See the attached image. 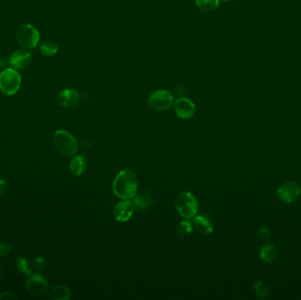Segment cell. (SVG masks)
<instances>
[{
	"instance_id": "484cf974",
	"label": "cell",
	"mask_w": 301,
	"mask_h": 300,
	"mask_svg": "<svg viewBox=\"0 0 301 300\" xmlns=\"http://www.w3.org/2000/svg\"><path fill=\"white\" fill-rule=\"evenodd\" d=\"M18 297L11 292H3L0 294V299H17Z\"/></svg>"
},
{
	"instance_id": "83f0119b",
	"label": "cell",
	"mask_w": 301,
	"mask_h": 300,
	"mask_svg": "<svg viewBox=\"0 0 301 300\" xmlns=\"http://www.w3.org/2000/svg\"><path fill=\"white\" fill-rule=\"evenodd\" d=\"M222 1H224V2H228L229 0H222Z\"/></svg>"
},
{
	"instance_id": "cb8c5ba5",
	"label": "cell",
	"mask_w": 301,
	"mask_h": 300,
	"mask_svg": "<svg viewBox=\"0 0 301 300\" xmlns=\"http://www.w3.org/2000/svg\"><path fill=\"white\" fill-rule=\"evenodd\" d=\"M34 267L37 269V271L43 270L44 267H45V260H44V258L43 257H37L36 260H35Z\"/></svg>"
},
{
	"instance_id": "277c9868",
	"label": "cell",
	"mask_w": 301,
	"mask_h": 300,
	"mask_svg": "<svg viewBox=\"0 0 301 300\" xmlns=\"http://www.w3.org/2000/svg\"><path fill=\"white\" fill-rule=\"evenodd\" d=\"M55 147L63 155L72 156L78 151V142L76 138L68 131L59 130L55 133L53 138Z\"/></svg>"
},
{
	"instance_id": "5bb4252c",
	"label": "cell",
	"mask_w": 301,
	"mask_h": 300,
	"mask_svg": "<svg viewBox=\"0 0 301 300\" xmlns=\"http://www.w3.org/2000/svg\"><path fill=\"white\" fill-rule=\"evenodd\" d=\"M193 224L198 231L203 235H208L213 231V225L211 224L210 219L204 217L203 215H198L193 217Z\"/></svg>"
},
{
	"instance_id": "7a4b0ae2",
	"label": "cell",
	"mask_w": 301,
	"mask_h": 300,
	"mask_svg": "<svg viewBox=\"0 0 301 300\" xmlns=\"http://www.w3.org/2000/svg\"><path fill=\"white\" fill-rule=\"evenodd\" d=\"M22 82L21 73L12 67L6 68L0 73V91L5 95L12 96L17 94Z\"/></svg>"
},
{
	"instance_id": "8992f818",
	"label": "cell",
	"mask_w": 301,
	"mask_h": 300,
	"mask_svg": "<svg viewBox=\"0 0 301 300\" xmlns=\"http://www.w3.org/2000/svg\"><path fill=\"white\" fill-rule=\"evenodd\" d=\"M174 103V95L170 91L160 89L154 91L148 98V105L156 111L170 109Z\"/></svg>"
},
{
	"instance_id": "2e32d148",
	"label": "cell",
	"mask_w": 301,
	"mask_h": 300,
	"mask_svg": "<svg viewBox=\"0 0 301 300\" xmlns=\"http://www.w3.org/2000/svg\"><path fill=\"white\" fill-rule=\"evenodd\" d=\"M70 169L74 175L81 176L87 170V159L85 156L79 155L73 158L70 163Z\"/></svg>"
},
{
	"instance_id": "8fae6325",
	"label": "cell",
	"mask_w": 301,
	"mask_h": 300,
	"mask_svg": "<svg viewBox=\"0 0 301 300\" xmlns=\"http://www.w3.org/2000/svg\"><path fill=\"white\" fill-rule=\"evenodd\" d=\"M58 103L59 105L69 109L78 105L80 102V95L79 92L74 88H66L60 91L58 94Z\"/></svg>"
},
{
	"instance_id": "7402d4cb",
	"label": "cell",
	"mask_w": 301,
	"mask_h": 300,
	"mask_svg": "<svg viewBox=\"0 0 301 300\" xmlns=\"http://www.w3.org/2000/svg\"><path fill=\"white\" fill-rule=\"evenodd\" d=\"M16 265L19 271L22 272L26 275H30L32 274V269L29 266V260H27L25 257H19Z\"/></svg>"
},
{
	"instance_id": "44dd1931",
	"label": "cell",
	"mask_w": 301,
	"mask_h": 300,
	"mask_svg": "<svg viewBox=\"0 0 301 300\" xmlns=\"http://www.w3.org/2000/svg\"><path fill=\"white\" fill-rule=\"evenodd\" d=\"M193 231V224L190 221L186 219L179 224L177 228L178 234L180 236H187Z\"/></svg>"
},
{
	"instance_id": "9a60e30c",
	"label": "cell",
	"mask_w": 301,
	"mask_h": 300,
	"mask_svg": "<svg viewBox=\"0 0 301 300\" xmlns=\"http://www.w3.org/2000/svg\"><path fill=\"white\" fill-rule=\"evenodd\" d=\"M276 255H277L276 247L270 243H266L260 249V259L265 263L273 262L276 260Z\"/></svg>"
},
{
	"instance_id": "4fadbf2b",
	"label": "cell",
	"mask_w": 301,
	"mask_h": 300,
	"mask_svg": "<svg viewBox=\"0 0 301 300\" xmlns=\"http://www.w3.org/2000/svg\"><path fill=\"white\" fill-rule=\"evenodd\" d=\"M131 203L133 204L134 209L139 212H143L153 205V195L149 192H144L139 195H135Z\"/></svg>"
},
{
	"instance_id": "d6986e66",
	"label": "cell",
	"mask_w": 301,
	"mask_h": 300,
	"mask_svg": "<svg viewBox=\"0 0 301 300\" xmlns=\"http://www.w3.org/2000/svg\"><path fill=\"white\" fill-rule=\"evenodd\" d=\"M40 51L41 53L44 55V57L51 58V57H54L55 55H57L58 53V45L51 41H46L41 45Z\"/></svg>"
},
{
	"instance_id": "9c48e42d",
	"label": "cell",
	"mask_w": 301,
	"mask_h": 300,
	"mask_svg": "<svg viewBox=\"0 0 301 300\" xmlns=\"http://www.w3.org/2000/svg\"><path fill=\"white\" fill-rule=\"evenodd\" d=\"M174 111L178 117L182 119H190L196 113V106L189 98H179L174 102Z\"/></svg>"
},
{
	"instance_id": "52a82bcc",
	"label": "cell",
	"mask_w": 301,
	"mask_h": 300,
	"mask_svg": "<svg viewBox=\"0 0 301 300\" xmlns=\"http://www.w3.org/2000/svg\"><path fill=\"white\" fill-rule=\"evenodd\" d=\"M301 195V187L294 181H286L277 189L280 200L285 203L295 202Z\"/></svg>"
},
{
	"instance_id": "e0dca14e",
	"label": "cell",
	"mask_w": 301,
	"mask_h": 300,
	"mask_svg": "<svg viewBox=\"0 0 301 300\" xmlns=\"http://www.w3.org/2000/svg\"><path fill=\"white\" fill-rule=\"evenodd\" d=\"M71 297V292L68 287L58 285L51 290L50 298L52 300H68Z\"/></svg>"
},
{
	"instance_id": "3957f363",
	"label": "cell",
	"mask_w": 301,
	"mask_h": 300,
	"mask_svg": "<svg viewBox=\"0 0 301 300\" xmlns=\"http://www.w3.org/2000/svg\"><path fill=\"white\" fill-rule=\"evenodd\" d=\"M16 40L25 50H34L40 42V34L37 28L30 24L20 26L16 31Z\"/></svg>"
},
{
	"instance_id": "d4e9b609",
	"label": "cell",
	"mask_w": 301,
	"mask_h": 300,
	"mask_svg": "<svg viewBox=\"0 0 301 300\" xmlns=\"http://www.w3.org/2000/svg\"><path fill=\"white\" fill-rule=\"evenodd\" d=\"M270 231L267 226H262L259 229V235L262 239H267L269 237Z\"/></svg>"
},
{
	"instance_id": "ac0fdd59",
	"label": "cell",
	"mask_w": 301,
	"mask_h": 300,
	"mask_svg": "<svg viewBox=\"0 0 301 300\" xmlns=\"http://www.w3.org/2000/svg\"><path fill=\"white\" fill-rule=\"evenodd\" d=\"M196 7L203 12L214 11L220 5V0H195Z\"/></svg>"
},
{
	"instance_id": "4316f807",
	"label": "cell",
	"mask_w": 301,
	"mask_h": 300,
	"mask_svg": "<svg viewBox=\"0 0 301 300\" xmlns=\"http://www.w3.org/2000/svg\"><path fill=\"white\" fill-rule=\"evenodd\" d=\"M6 188H7V181L0 179V195L4 193Z\"/></svg>"
},
{
	"instance_id": "6da1fadb",
	"label": "cell",
	"mask_w": 301,
	"mask_h": 300,
	"mask_svg": "<svg viewBox=\"0 0 301 300\" xmlns=\"http://www.w3.org/2000/svg\"><path fill=\"white\" fill-rule=\"evenodd\" d=\"M138 191V178L134 172L124 169L116 175L113 183V192L118 198L129 200L133 198Z\"/></svg>"
},
{
	"instance_id": "ffe728a7",
	"label": "cell",
	"mask_w": 301,
	"mask_h": 300,
	"mask_svg": "<svg viewBox=\"0 0 301 300\" xmlns=\"http://www.w3.org/2000/svg\"><path fill=\"white\" fill-rule=\"evenodd\" d=\"M254 289L258 297L261 299H264L268 296L269 291H268V286L266 285L262 281H257L255 282Z\"/></svg>"
},
{
	"instance_id": "603a6c76",
	"label": "cell",
	"mask_w": 301,
	"mask_h": 300,
	"mask_svg": "<svg viewBox=\"0 0 301 300\" xmlns=\"http://www.w3.org/2000/svg\"><path fill=\"white\" fill-rule=\"evenodd\" d=\"M11 245L8 242H0V256H6L11 252Z\"/></svg>"
},
{
	"instance_id": "30bf717a",
	"label": "cell",
	"mask_w": 301,
	"mask_h": 300,
	"mask_svg": "<svg viewBox=\"0 0 301 300\" xmlns=\"http://www.w3.org/2000/svg\"><path fill=\"white\" fill-rule=\"evenodd\" d=\"M32 61V56L28 50L22 49L17 50L12 53L8 59V63L12 68L17 70H23L27 68Z\"/></svg>"
},
{
	"instance_id": "7c38bea8",
	"label": "cell",
	"mask_w": 301,
	"mask_h": 300,
	"mask_svg": "<svg viewBox=\"0 0 301 300\" xmlns=\"http://www.w3.org/2000/svg\"><path fill=\"white\" fill-rule=\"evenodd\" d=\"M134 212V207L129 200H123L118 203L113 210V215L116 220L119 222H126L130 220Z\"/></svg>"
},
{
	"instance_id": "5b68a950",
	"label": "cell",
	"mask_w": 301,
	"mask_h": 300,
	"mask_svg": "<svg viewBox=\"0 0 301 300\" xmlns=\"http://www.w3.org/2000/svg\"><path fill=\"white\" fill-rule=\"evenodd\" d=\"M175 206L179 214L185 219H191L196 216L198 203L196 197L190 192H183L178 196Z\"/></svg>"
},
{
	"instance_id": "ba28073f",
	"label": "cell",
	"mask_w": 301,
	"mask_h": 300,
	"mask_svg": "<svg viewBox=\"0 0 301 300\" xmlns=\"http://www.w3.org/2000/svg\"><path fill=\"white\" fill-rule=\"evenodd\" d=\"M26 287L31 295L40 296L47 291L49 283L44 275L31 274L26 282Z\"/></svg>"
}]
</instances>
